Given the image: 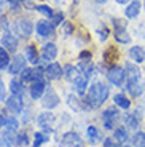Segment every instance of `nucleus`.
I'll list each match as a JSON object with an SVG mask.
<instances>
[{"mask_svg": "<svg viewBox=\"0 0 145 147\" xmlns=\"http://www.w3.org/2000/svg\"><path fill=\"white\" fill-rule=\"evenodd\" d=\"M78 58H80V61H91V53L89 51H81Z\"/></svg>", "mask_w": 145, "mask_h": 147, "instance_id": "nucleus-41", "label": "nucleus"}, {"mask_svg": "<svg viewBox=\"0 0 145 147\" xmlns=\"http://www.w3.org/2000/svg\"><path fill=\"white\" fill-rule=\"evenodd\" d=\"M29 144V138L26 133H21V134H16V146L22 147V146H27Z\"/></svg>", "mask_w": 145, "mask_h": 147, "instance_id": "nucleus-34", "label": "nucleus"}, {"mask_svg": "<svg viewBox=\"0 0 145 147\" xmlns=\"http://www.w3.org/2000/svg\"><path fill=\"white\" fill-rule=\"evenodd\" d=\"M5 99V86H3V82L0 78V101Z\"/></svg>", "mask_w": 145, "mask_h": 147, "instance_id": "nucleus-43", "label": "nucleus"}, {"mask_svg": "<svg viewBox=\"0 0 145 147\" xmlns=\"http://www.w3.org/2000/svg\"><path fill=\"white\" fill-rule=\"evenodd\" d=\"M58 56V48H56L54 43H45L43 48H42V58L45 61H51Z\"/></svg>", "mask_w": 145, "mask_h": 147, "instance_id": "nucleus-12", "label": "nucleus"}, {"mask_svg": "<svg viewBox=\"0 0 145 147\" xmlns=\"http://www.w3.org/2000/svg\"><path fill=\"white\" fill-rule=\"evenodd\" d=\"M123 147H128V146H123Z\"/></svg>", "mask_w": 145, "mask_h": 147, "instance_id": "nucleus-50", "label": "nucleus"}, {"mask_svg": "<svg viewBox=\"0 0 145 147\" xmlns=\"http://www.w3.org/2000/svg\"><path fill=\"white\" fill-rule=\"evenodd\" d=\"M10 63V56H8V51L3 47H0V69H5Z\"/></svg>", "mask_w": 145, "mask_h": 147, "instance_id": "nucleus-30", "label": "nucleus"}, {"mask_svg": "<svg viewBox=\"0 0 145 147\" xmlns=\"http://www.w3.org/2000/svg\"><path fill=\"white\" fill-rule=\"evenodd\" d=\"M124 69H126V82H139L140 80V70H139L137 66L126 63Z\"/></svg>", "mask_w": 145, "mask_h": 147, "instance_id": "nucleus-9", "label": "nucleus"}, {"mask_svg": "<svg viewBox=\"0 0 145 147\" xmlns=\"http://www.w3.org/2000/svg\"><path fill=\"white\" fill-rule=\"evenodd\" d=\"M2 47L7 50V51H16V48H18V40H16V37L13 34H5L3 38H2Z\"/></svg>", "mask_w": 145, "mask_h": 147, "instance_id": "nucleus-11", "label": "nucleus"}, {"mask_svg": "<svg viewBox=\"0 0 145 147\" xmlns=\"http://www.w3.org/2000/svg\"><path fill=\"white\" fill-rule=\"evenodd\" d=\"M43 93H45V82L43 80L32 82V86H30V96H32L34 99L43 98Z\"/></svg>", "mask_w": 145, "mask_h": 147, "instance_id": "nucleus-13", "label": "nucleus"}, {"mask_svg": "<svg viewBox=\"0 0 145 147\" xmlns=\"http://www.w3.org/2000/svg\"><path fill=\"white\" fill-rule=\"evenodd\" d=\"M116 2H118V3H123V5H124V3H128L129 0H116Z\"/></svg>", "mask_w": 145, "mask_h": 147, "instance_id": "nucleus-46", "label": "nucleus"}, {"mask_svg": "<svg viewBox=\"0 0 145 147\" xmlns=\"http://www.w3.org/2000/svg\"><path fill=\"white\" fill-rule=\"evenodd\" d=\"M126 77V72L123 70V67L120 66H112L107 72V78H109L110 83H113L115 86H121Z\"/></svg>", "mask_w": 145, "mask_h": 147, "instance_id": "nucleus-2", "label": "nucleus"}, {"mask_svg": "<svg viewBox=\"0 0 145 147\" xmlns=\"http://www.w3.org/2000/svg\"><path fill=\"white\" fill-rule=\"evenodd\" d=\"M96 3H105V2H107V0H94Z\"/></svg>", "mask_w": 145, "mask_h": 147, "instance_id": "nucleus-47", "label": "nucleus"}, {"mask_svg": "<svg viewBox=\"0 0 145 147\" xmlns=\"http://www.w3.org/2000/svg\"><path fill=\"white\" fill-rule=\"evenodd\" d=\"M26 69V58L24 56H15L10 64V74H19Z\"/></svg>", "mask_w": 145, "mask_h": 147, "instance_id": "nucleus-10", "label": "nucleus"}, {"mask_svg": "<svg viewBox=\"0 0 145 147\" xmlns=\"http://www.w3.org/2000/svg\"><path fill=\"white\" fill-rule=\"evenodd\" d=\"M120 118V112L118 109H113V107H109L102 112V120H104V126L107 129H112L115 126V123Z\"/></svg>", "mask_w": 145, "mask_h": 147, "instance_id": "nucleus-3", "label": "nucleus"}, {"mask_svg": "<svg viewBox=\"0 0 145 147\" xmlns=\"http://www.w3.org/2000/svg\"><path fill=\"white\" fill-rule=\"evenodd\" d=\"M139 11H140V3H139V0H134L126 7L124 13H126V18H136L139 15Z\"/></svg>", "mask_w": 145, "mask_h": 147, "instance_id": "nucleus-18", "label": "nucleus"}, {"mask_svg": "<svg viewBox=\"0 0 145 147\" xmlns=\"http://www.w3.org/2000/svg\"><path fill=\"white\" fill-rule=\"evenodd\" d=\"M53 121H54V117H53V114H50V112H43V114H40L37 117V123H38L45 131H51Z\"/></svg>", "mask_w": 145, "mask_h": 147, "instance_id": "nucleus-8", "label": "nucleus"}, {"mask_svg": "<svg viewBox=\"0 0 145 147\" xmlns=\"http://www.w3.org/2000/svg\"><path fill=\"white\" fill-rule=\"evenodd\" d=\"M15 131H11V129H7V131L2 134V138H3V142L7 144L8 147H11V144H16V139H15Z\"/></svg>", "mask_w": 145, "mask_h": 147, "instance_id": "nucleus-28", "label": "nucleus"}, {"mask_svg": "<svg viewBox=\"0 0 145 147\" xmlns=\"http://www.w3.org/2000/svg\"><path fill=\"white\" fill-rule=\"evenodd\" d=\"M2 142H3V138H0V146H2Z\"/></svg>", "mask_w": 145, "mask_h": 147, "instance_id": "nucleus-48", "label": "nucleus"}, {"mask_svg": "<svg viewBox=\"0 0 145 147\" xmlns=\"http://www.w3.org/2000/svg\"><path fill=\"white\" fill-rule=\"evenodd\" d=\"M45 74H46V77L51 78V80H56V78H59L64 74V70H62V67L59 66L58 63H53L50 64V66L45 69Z\"/></svg>", "mask_w": 145, "mask_h": 147, "instance_id": "nucleus-14", "label": "nucleus"}, {"mask_svg": "<svg viewBox=\"0 0 145 147\" xmlns=\"http://www.w3.org/2000/svg\"><path fill=\"white\" fill-rule=\"evenodd\" d=\"M124 120H126V125L129 126V128H132V129H137L139 128V123H140L139 120H140V118H137V115H136V114H128Z\"/></svg>", "mask_w": 145, "mask_h": 147, "instance_id": "nucleus-25", "label": "nucleus"}, {"mask_svg": "<svg viewBox=\"0 0 145 147\" xmlns=\"http://www.w3.org/2000/svg\"><path fill=\"white\" fill-rule=\"evenodd\" d=\"M113 136H115V139L118 141V142H126V141H128V131H126V128H124V126L116 128Z\"/></svg>", "mask_w": 145, "mask_h": 147, "instance_id": "nucleus-27", "label": "nucleus"}, {"mask_svg": "<svg viewBox=\"0 0 145 147\" xmlns=\"http://www.w3.org/2000/svg\"><path fill=\"white\" fill-rule=\"evenodd\" d=\"M97 35H99V38H101V40H105V38L109 37V29H107L104 24H101V26H99V29H97Z\"/></svg>", "mask_w": 145, "mask_h": 147, "instance_id": "nucleus-36", "label": "nucleus"}, {"mask_svg": "<svg viewBox=\"0 0 145 147\" xmlns=\"http://www.w3.org/2000/svg\"><path fill=\"white\" fill-rule=\"evenodd\" d=\"M129 58L136 63H142L145 61V48L144 47H132L129 50Z\"/></svg>", "mask_w": 145, "mask_h": 147, "instance_id": "nucleus-17", "label": "nucleus"}, {"mask_svg": "<svg viewBox=\"0 0 145 147\" xmlns=\"http://www.w3.org/2000/svg\"><path fill=\"white\" fill-rule=\"evenodd\" d=\"M51 19H53V26H58V24H61V22H62V19H64V15H62L61 11H58V13H53Z\"/></svg>", "mask_w": 145, "mask_h": 147, "instance_id": "nucleus-37", "label": "nucleus"}, {"mask_svg": "<svg viewBox=\"0 0 145 147\" xmlns=\"http://www.w3.org/2000/svg\"><path fill=\"white\" fill-rule=\"evenodd\" d=\"M88 75H85V74H78L75 77V80H73V85H75V90L80 94H83L85 93V90H86V86H88Z\"/></svg>", "mask_w": 145, "mask_h": 147, "instance_id": "nucleus-16", "label": "nucleus"}, {"mask_svg": "<svg viewBox=\"0 0 145 147\" xmlns=\"http://www.w3.org/2000/svg\"><path fill=\"white\" fill-rule=\"evenodd\" d=\"M10 3H11V8H18L19 3H21V0H11Z\"/></svg>", "mask_w": 145, "mask_h": 147, "instance_id": "nucleus-44", "label": "nucleus"}, {"mask_svg": "<svg viewBox=\"0 0 145 147\" xmlns=\"http://www.w3.org/2000/svg\"><path fill=\"white\" fill-rule=\"evenodd\" d=\"M5 120H7V118L0 114V128H2V126H5Z\"/></svg>", "mask_w": 145, "mask_h": 147, "instance_id": "nucleus-45", "label": "nucleus"}, {"mask_svg": "<svg viewBox=\"0 0 145 147\" xmlns=\"http://www.w3.org/2000/svg\"><path fill=\"white\" fill-rule=\"evenodd\" d=\"M113 26H115V29H126V21H123V19L120 18H113Z\"/></svg>", "mask_w": 145, "mask_h": 147, "instance_id": "nucleus-38", "label": "nucleus"}, {"mask_svg": "<svg viewBox=\"0 0 145 147\" xmlns=\"http://www.w3.org/2000/svg\"><path fill=\"white\" fill-rule=\"evenodd\" d=\"M116 59H118V51H116V48L109 47L104 51V61L107 64H113V61H116Z\"/></svg>", "mask_w": 145, "mask_h": 147, "instance_id": "nucleus-20", "label": "nucleus"}, {"mask_svg": "<svg viewBox=\"0 0 145 147\" xmlns=\"http://www.w3.org/2000/svg\"><path fill=\"white\" fill-rule=\"evenodd\" d=\"M144 7H145V0H144Z\"/></svg>", "mask_w": 145, "mask_h": 147, "instance_id": "nucleus-49", "label": "nucleus"}, {"mask_svg": "<svg viewBox=\"0 0 145 147\" xmlns=\"http://www.w3.org/2000/svg\"><path fill=\"white\" fill-rule=\"evenodd\" d=\"M7 109L10 110L11 114H19L22 109V98L21 96H16V94L10 96L7 99Z\"/></svg>", "mask_w": 145, "mask_h": 147, "instance_id": "nucleus-6", "label": "nucleus"}, {"mask_svg": "<svg viewBox=\"0 0 145 147\" xmlns=\"http://www.w3.org/2000/svg\"><path fill=\"white\" fill-rule=\"evenodd\" d=\"M61 147H85V142L77 133L69 131L65 133L61 139Z\"/></svg>", "mask_w": 145, "mask_h": 147, "instance_id": "nucleus-4", "label": "nucleus"}, {"mask_svg": "<svg viewBox=\"0 0 145 147\" xmlns=\"http://www.w3.org/2000/svg\"><path fill=\"white\" fill-rule=\"evenodd\" d=\"M104 147H118V144L113 139H105L104 141Z\"/></svg>", "mask_w": 145, "mask_h": 147, "instance_id": "nucleus-42", "label": "nucleus"}, {"mask_svg": "<svg viewBox=\"0 0 145 147\" xmlns=\"http://www.w3.org/2000/svg\"><path fill=\"white\" fill-rule=\"evenodd\" d=\"M88 139H89L91 144H96L99 139H101V136H99V131L96 126H88Z\"/></svg>", "mask_w": 145, "mask_h": 147, "instance_id": "nucleus-26", "label": "nucleus"}, {"mask_svg": "<svg viewBox=\"0 0 145 147\" xmlns=\"http://www.w3.org/2000/svg\"><path fill=\"white\" fill-rule=\"evenodd\" d=\"M69 104H70L72 107H75V109H81V107H83V106L80 104V101L77 99V98L73 99V96H69Z\"/></svg>", "mask_w": 145, "mask_h": 147, "instance_id": "nucleus-39", "label": "nucleus"}, {"mask_svg": "<svg viewBox=\"0 0 145 147\" xmlns=\"http://www.w3.org/2000/svg\"><path fill=\"white\" fill-rule=\"evenodd\" d=\"M10 90H11V94H16V96L24 94V86H22V83L19 80H11Z\"/></svg>", "mask_w": 145, "mask_h": 147, "instance_id": "nucleus-24", "label": "nucleus"}, {"mask_svg": "<svg viewBox=\"0 0 145 147\" xmlns=\"http://www.w3.org/2000/svg\"><path fill=\"white\" fill-rule=\"evenodd\" d=\"M48 139H50L48 134H45V133H37V134H35V141H34V146L40 147L43 142H48Z\"/></svg>", "mask_w": 145, "mask_h": 147, "instance_id": "nucleus-32", "label": "nucleus"}, {"mask_svg": "<svg viewBox=\"0 0 145 147\" xmlns=\"http://www.w3.org/2000/svg\"><path fill=\"white\" fill-rule=\"evenodd\" d=\"M113 102L120 107V109H129V106H131V101L123 94H115L113 96Z\"/></svg>", "mask_w": 145, "mask_h": 147, "instance_id": "nucleus-22", "label": "nucleus"}, {"mask_svg": "<svg viewBox=\"0 0 145 147\" xmlns=\"http://www.w3.org/2000/svg\"><path fill=\"white\" fill-rule=\"evenodd\" d=\"M37 32L40 34L42 37H48L54 32V26L50 24L48 21H45V19H42V21L37 22Z\"/></svg>", "mask_w": 145, "mask_h": 147, "instance_id": "nucleus-15", "label": "nucleus"}, {"mask_svg": "<svg viewBox=\"0 0 145 147\" xmlns=\"http://www.w3.org/2000/svg\"><path fill=\"white\" fill-rule=\"evenodd\" d=\"M10 2H11V0H10Z\"/></svg>", "mask_w": 145, "mask_h": 147, "instance_id": "nucleus-51", "label": "nucleus"}, {"mask_svg": "<svg viewBox=\"0 0 145 147\" xmlns=\"http://www.w3.org/2000/svg\"><path fill=\"white\" fill-rule=\"evenodd\" d=\"M115 38L120 43H129L131 42V35L126 32V29H115Z\"/></svg>", "mask_w": 145, "mask_h": 147, "instance_id": "nucleus-23", "label": "nucleus"}, {"mask_svg": "<svg viewBox=\"0 0 145 147\" xmlns=\"http://www.w3.org/2000/svg\"><path fill=\"white\" fill-rule=\"evenodd\" d=\"M132 144H134V147H145V133H136L132 138Z\"/></svg>", "mask_w": 145, "mask_h": 147, "instance_id": "nucleus-29", "label": "nucleus"}, {"mask_svg": "<svg viewBox=\"0 0 145 147\" xmlns=\"http://www.w3.org/2000/svg\"><path fill=\"white\" fill-rule=\"evenodd\" d=\"M37 11L38 13H42V15H45V16H48V18H51L53 16V10H51L48 5H37Z\"/></svg>", "mask_w": 145, "mask_h": 147, "instance_id": "nucleus-33", "label": "nucleus"}, {"mask_svg": "<svg viewBox=\"0 0 145 147\" xmlns=\"http://www.w3.org/2000/svg\"><path fill=\"white\" fill-rule=\"evenodd\" d=\"M109 98V86L104 82H96V83L91 85L89 91H88L86 98H85V102L89 109H97L102 104L107 101Z\"/></svg>", "mask_w": 145, "mask_h": 147, "instance_id": "nucleus-1", "label": "nucleus"}, {"mask_svg": "<svg viewBox=\"0 0 145 147\" xmlns=\"http://www.w3.org/2000/svg\"><path fill=\"white\" fill-rule=\"evenodd\" d=\"M32 24H30V21H27V19H19V21L15 22V30L16 32H19V35L21 37H29L30 34H32Z\"/></svg>", "mask_w": 145, "mask_h": 147, "instance_id": "nucleus-5", "label": "nucleus"}, {"mask_svg": "<svg viewBox=\"0 0 145 147\" xmlns=\"http://www.w3.org/2000/svg\"><path fill=\"white\" fill-rule=\"evenodd\" d=\"M62 27H64V32L67 34V35H70V34L73 32V26L70 24V22H64V24H62Z\"/></svg>", "mask_w": 145, "mask_h": 147, "instance_id": "nucleus-40", "label": "nucleus"}, {"mask_svg": "<svg viewBox=\"0 0 145 147\" xmlns=\"http://www.w3.org/2000/svg\"><path fill=\"white\" fill-rule=\"evenodd\" d=\"M126 90L131 96H140L142 94V85L139 82H126Z\"/></svg>", "mask_w": 145, "mask_h": 147, "instance_id": "nucleus-19", "label": "nucleus"}, {"mask_svg": "<svg viewBox=\"0 0 145 147\" xmlns=\"http://www.w3.org/2000/svg\"><path fill=\"white\" fill-rule=\"evenodd\" d=\"M42 104H43L45 109H54L59 104V98L56 96V93L53 91V90H48L46 94H45L43 99H42Z\"/></svg>", "mask_w": 145, "mask_h": 147, "instance_id": "nucleus-7", "label": "nucleus"}, {"mask_svg": "<svg viewBox=\"0 0 145 147\" xmlns=\"http://www.w3.org/2000/svg\"><path fill=\"white\" fill-rule=\"evenodd\" d=\"M26 58L27 61L32 64H37L38 63V51H37V48L34 45H29V47L26 48Z\"/></svg>", "mask_w": 145, "mask_h": 147, "instance_id": "nucleus-21", "label": "nucleus"}, {"mask_svg": "<svg viewBox=\"0 0 145 147\" xmlns=\"http://www.w3.org/2000/svg\"><path fill=\"white\" fill-rule=\"evenodd\" d=\"M64 75L69 78V80H75V77L78 75V70H77V67H73L69 64V66L64 67Z\"/></svg>", "mask_w": 145, "mask_h": 147, "instance_id": "nucleus-31", "label": "nucleus"}, {"mask_svg": "<svg viewBox=\"0 0 145 147\" xmlns=\"http://www.w3.org/2000/svg\"><path fill=\"white\" fill-rule=\"evenodd\" d=\"M5 126H7V129H11V131H16L18 129V121H16V118H7L5 120Z\"/></svg>", "mask_w": 145, "mask_h": 147, "instance_id": "nucleus-35", "label": "nucleus"}]
</instances>
